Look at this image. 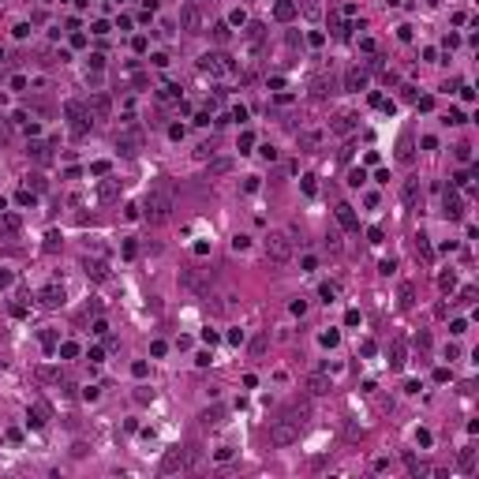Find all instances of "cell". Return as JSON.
<instances>
[{"instance_id":"obj_1","label":"cell","mask_w":479,"mask_h":479,"mask_svg":"<svg viewBox=\"0 0 479 479\" xmlns=\"http://www.w3.org/2000/svg\"><path fill=\"white\" fill-rule=\"evenodd\" d=\"M307 427V404H292L285 416H281L277 423H273V430H269V442L273 446H292L296 438H300V430Z\"/></svg>"},{"instance_id":"obj_2","label":"cell","mask_w":479,"mask_h":479,"mask_svg":"<svg viewBox=\"0 0 479 479\" xmlns=\"http://www.w3.org/2000/svg\"><path fill=\"white\" fill-rule=\"evenodd\" d=\"M172 187L168 184H158L150 195H146V202H143V217L150 221V225H161V221H168L172 217Z\"/></svg>"},{"instance_id":"obj_3","label":"cell","mask_w":479,"mask_h":479,"mask_svg":"<svg viewBox=\"0 0 479 479\" xmlns=\"http://www.w3.org/2000/svg\"><path fill=\"white\" fill-rule=\"evenodd\" d=\"M266 259L273 262V266H285V262L292 259V240H288L285 232H269L266 236Z\"/></svg>"},{"instance_id":"obj_4","label":"cell","mask_w":479,"mask_h":479,"mask_svg":"<svg viewBox=\"0 0 479 479\" xmlns=\"http://www.w3.org/2000/svg\"><path fill=\"white\" fill-rule=\"evenodd\" d=\"M64 116H67V127H71L75 139H83V135L90 131V120H86V105H83V101H67Z\"/></svg>"},{"instance_id":"obj_5","label":"cell","mask_w":479,"mask_h":479,"mask_svg":"<svg viewBox=\"0 0 479 479\" xmlns=\"http://www.w3.org/2000/svg\"><path fill=\"white\" fill-rule=\"evenodd\" d=\"M191 461H195V453L191 449H168L165 457H161V476H172V472H187L191 468Z\"/></svg>"},{"instance_id":"obj_6","label":"cell","mask_w":479,"mask_h":479,"mask_svg":"<svg viewBox=\"0 0 479 479\" xmlns=\"http://www.w3.org/2000/svg\"><path fill=\"white\" fill-rule=\"evenodd\" d=\"M180 281H184L191 292H206V288H210V269L191 266V269H184V277H180Z\"/></svg>"},{"instance_id":"obj_7","label":"cell","mask_w":479,"mask_h":479,"mask_svg":"<svg viewBox=\"0 0 479 479\" xmlns=\"http://www.w3.org/2000/svg\"><path fill=\"white\" fill-rule=\"evenodd\" d=\"M202 71H210V75H221V71H232V60L225 56V53H206V56L199 60Z\"/></svg>"},{"instance_id":"obj_8","label":"cell","mask_w":479,"mask_h":479,"mask_svg":"<svg viewBox=\"0 0 479 479\" xmlns=\"http://www.w3.org/2000/svg\"><path fill=\"white\" fill-rule=\"evenodd\" d=\"M116 150L120 154H127V158H135V154L143 150V131H124V135H116Z\"/></svg>"},{"instance_id":"obj_9","label":"cell","mask_w":479,"mask_h":479,"mask_svg":"<svg viewBox=\"0 0 479 479\" xmlns=\"http://www.w3.org/2000/svg\"><path fill=\"white\" fill-rule=\"evenodd\" d=\"M86 109L94 112V120H109V116H112V101H109V94H90Z\"/></svg>"},{"instance_id":"obj_10","label":"cell","mask_w":479,"mask_h":479,"mask_svg":"<svg viewBox=\"0 0 479 479\" xmlns=\"http://www.w3.org/2000/svg\"><path fill=\"white\" fill-rule=\"evenodd\" d=\"M401 199H404V206H408V210H416V206H420L423 202V184L420 180H404V191H401Z\"/></svg>"},{"instance_id":"obj_11","label":"cell","mask_w":479,"mask_h":479,"mask_svg":"<svg viewBox=\"0 0 479 479\" xmlns=\"http://www.w3.org/2000/svg\"><path fill=\"white\" fill-rule=\"evenodd\" d=\"M352 127H356V112H337L333 124H329V131L333 135H348Z\"/></svg>"},{"instance_id":"obj_12","label":"cell","mask_w":479,"mask_h":479,"mask_svg":"<svg viewBox=\"0 0 479 479\" xmlns=\"http://www.w3.org/2000/svg\"><path fill=\"white\" fill-rule=\"evenodd\" d=\"M38 300H42L45 307H56V303H64V285H45Z\"/></svg>"},{"instance_id":"obj_13","label":"cell","mask_w":479,"mask_h":479,"mask_svg":"<svg viewBox=\"0 0 479 479\" xmlns=\"http://www.w3.org/2000/svg\"><path fill=\"white\" fill-rule=\"evenodd\" d=\"M307 389H311L315 397H326L329 389H333V382H329V374H311V378H307Z\"/></svg>"},{"instance_id":"obj_14","label":"cell","mask_w":479,"mask_h":479,"mask_svg":"<svg viewBox=\"0 0 479 479\" xmlns=\"http://www.w3.org/2000/svg\"><path fill=\"white\" fill-rule=\"evenodd\" d=\"M26 423H30V427H45V423H49V404H34L30 412H26Z\"/></svg>"},{"instance_id":"obj_15","label":"cell","mask_w":479,"mask_h":479,"mask_svg":"<svg viewBox=\"0 0 479 479\" xmlns=\"http://www.w3.org/2000/svg\"><path fill=\"white\" fill-rule=\"evenodd\" d=\"M180 23H184L187 30H199V26H202V15H199V8H195V4H184V11H180Z\"/></svg>"},{"instance_id":"obj_16","label":"cell","mask_w":479,"mask_h":479,"mask_svg":"<svg viewBox=\"0 0 479 479\" xmlns=\"http://www.w3.org/2000/svg\"><path fill=\"white\" fill-rule=\"evenodd\" d=\"M337 217H341V225H345L348 232H356V228H360V221H356V213H352V206H348V202H337Z\"/></svg>"},{"instance_id":"obj_17","label":"cell","mask_w":479,"mask_h":479,"mask_svg":"<svg viewBox=\"0 0 479 479\" xmlns=\"http://www.w3.org/2000/svg\"><path fill=\"white\" fill-rule=\"evenodd\" d=\"M83 266H86V273H90L94 281H105V277H109V266H105L101 259H86Z\"/></svg>"},{"instance_id":"obj_18","label":"cell","mask_w":479,"mask_h":479,"mask_svg":"<svg viewBox=\"0 0 479 479\" xmlns=\"http://www.w3.org/2000/svg\"><path fill=\"white\" fill-rule=\"evenodd\" d=\"M19 228H23V221L15 213H0V236H15Z\"/></svg>"},{"instance_id":"obj_19","label":"cell","mask_w":479,"mask_h":479,"mask_svg":"<svg viewBox=\"0 0 479 479\" xmlns=\"http://www.w3.org/2000/svg\"><path fill=\"white\" fill-rule=\"evenodd\" d=\"M397 300H401V307H404V311H408V307L416 303V285H412V281H404V285H401V292H397Z\"/></svg>"},{"instance_id":"obj_20","label":"cell","mask_w":479,"mask_h":479,"mask_svg":"<svg viewBox=\"0 0 479 479\" xmlns=\"http://www.w3.org/2000/svg\"><path fill=\"white\" fill-rule=\"evenodd\" d=\"M345 86H348V90H363V86H367V71L352 67V71H348V79H345Z\"/></svg>"},{"instance_id":"obj_21","label":"cell","mask_w":479,"mask_h":479,"mask_svg":"<svg viewBox=\"0 0 479 479\" xmlns=\"http://www.w3.org/2000/svg\"><path fill=\"white\" fill-rule=\"evenodd\" d=\"M273 15H277L281 23H288V19L296 15V4H292V0H277V4H273Z\"/></svg>"},{"instance_id":"obj_22","label":"cell","mask_w":479,"mask_h":479,"mask_svg":"<svg viewBox=\"0 0 479 479\" xmlns=\"http://www.w3.org/2000/svg\"><path fill=\"white\" fill-rule=\"evenodd\" d=\"M98 195H101V202H112L120 195V184H116V180H105V184L98 187Z\"/></svg>"},{"instance_id":"obj_23","label":"cell","mask_w":479,"mask_h":479,"mask_svg":"<svg viewBox=\"0 0 479 479\" xmlns=\"http://www.w3.org/2000/svg\"><path fill=\"white\" fill-rule=\"evenodd\" d=\"M416 255H420L423 262H430V259H434V251H430V244H427V236H423V232L416 236Z\"/></svg>"},{"instance_id":"obj_24","label":"cell","mask_w":479,"mask_h":479,"mask_svg":"<svg viewBox=\"0 0 479 479\" xmlns=\"http://www.w3.org/2000/svg\"><path fill=\"white\" fill-rule=\"evenodd\" d=\"M446 217H461V199L446 187Z\"/></svg>"},{"instance_id":"obj_25","label":"cell","mask_w":479,"mask_h":479,"mask_svg":"<svg viewBox=\"0 0 479 479\" xmlns=\"http://www.w3.org/2000/svg\"><path fill=\"white\" fill-rule=\"evenodd\" d=\"M389 356H393L389 363H393V367L401 371V367H404V356H408V348H404V341H393V352H389Z\"/></svg>"},{"instance_id":"obj_26","label":"cell","mask_w":479,"mask_h":479,"mask_svg":"<svg viewBox=\"0 0 479 479\" xmlns=\"http://www.w3.org/2000/svg\"><path fill=\"white\" fill-rule=\"evenodd\" d=\"M158 98H161V101H180V86H176V83H165V86L158 90Z\"/></svg>"},{"instance_id":"obj_27","label":"cell","mask_w":479,"mask_h":479,"mask_svg":"<svg viewBox=\"0 0 479 479\" xmlns=\"http://www.w3.org/2000/svg\"><path fill=\"white\" fill-rule=\"evenodd\" d=\"M26 154H30L34 161H42V165H45V161H49V146H45V143H34V146H30V150H26Z\"/></svg>"},{"instance_id":"obj_28","label":"cell","mask_w":479,"mask_h":479,"mask_svg":"<svg viewBox=\"0 0 479 479\" xmlns=\"http://www.w3.org/2000/svg\"><path fill=\"white\" fill-rule=\"evenodd\" d=\"M221 423V408H206L202 412V427H217Z\"/></svg>"},{"instance_id":"obj_29","label":"cell","mask_w":479,"mask_h":479,"mask_svg":"<svg viewBox=\"0 0 479 479\" xmlns=\"http://www.w3.org/2000/svg\"><path fill=\"white\" fill-rule=\"evenodd\" d=\"M311 90H315V98H326V94H329V79H326V75H319V79L311 83Z\"/></svg>"},{"instance_id":"obj_30","label":"cell","mask_w":479,"mask_h":479,"mask_svg":"<svg viewBox=\"0 0 479 479\" xmlns=\"http://www.w3.org/2000/svg\"><path fill=\"white\" fill-rule=\"evenodd\" d=\"M476 468V449H461V472Z\"/></svg>"},{"instance_id":"obj_31","label":"cell","mask_w":479,"mask_h":479,"mask_svg":"<svg viewBox=\"0 0 479 479\" xmlns=\"http://www.w3.org/2000/svg\"><path fill=\"white\" fill-rule=\"evenodd\" d=\"M453 285H457V273H453V269L438 277V288H442V292H453Z\"/></svg>"},{"instance_id":"obj_32","label":"cell","mask_w":479,"mask_h":479,"mask_svg":"<svg viewBox=\"0 0 479 479\" xmlns=\"http://www.w3.org/2000/svg\"><path fill=\"white\" fill-rule=\"evenodd\" d=\"M60 356H64V360H75V356H79V345H75V341H64V345H60Z\"/></svg>"},{"instance_id":"obj_33","label":"cell","mask_w":479,"mask_h":479,"mask_svg":"<svg viewBox=\"0 0 479 479\" xmlns=\"http://www.w3.org/2000/svg\"><path fill=\"white\" fill-rule=\"evenodd\" d=\"M326 247H329V251H341V236H337V228L326 232Z\"/></svg>"},{"instance_id":"obj_34","label":"cell","mask_w":479,"mask_h":479,"mask_svg":"<svg viewBox=\"0 0 479 479\" xmlns=\"http://www.w3.org/2000/svg\"><path fill=\"white\" fill-rule=\"evenodd\" d=\"M401 161H412V139L408 135L401 139Z\"/></svg>"},{"instance_id":"obj_35","label":"cell","mask_w":479,"mask_h":479,"mask_svg":"<svg viewBox=\"0 0 479 479\" xmlns=\"http://www.w3.org/2000/svg\"><path fill=\"white\" fill-rule=\"evenodd\" d=\"M319 296H322V300L329 303V300H333V296H337V285H333V281H329V285H322V288H319Z\"/></svg>"},{"instance_id":"obj_36","label":"cell","mask_w":479,"mask_h":479,"mask_svg":"<svg viewBox=\"0 0 479 479\" xmlns=\"http://www.w3.org/2000/svg\"><path fill=\"white\" fill-rule=\"evenodd\" d=\"M262 352H266V337H255L251 341V356H262Z\"/></svg>"},{"instance_id":"obj_37","label":"cell","mask_w":479,"mask_h":479,"mask_svg":"<svg viewBox=\"0 0 479 479\" xmlns=\"http://www.w3.org/2000/svg\"><path fill=\"white\" fill-rule=\"evenodd\" d=\"M363 180H367V176H363V168H352V172H348V184H352V187H360Z\"/></svg>"},{"instance_id":"obj_38","label":"cell","mask_w":479,"mask_h":479,"mask_svg":"<svg viewBox=\"0 0 479 479\" xmlns=\"http://www.w3.org/2000/svg\"><path fill=\"white\" fill-rule=\"evenodd\" d=\"M337 341H341V333H337V329H329V333H322V345H329V348H333Z\"/></svg>"},{"instance_id":"obj_39","label":"cell","mask_w":479,"mask_h":479,"mask_svg":"<svg viewBox=\"0 0 479 479\" xmlns=\"http://www.w3.org/2000/svg\"><path fill=\"white\" fill-rule=\"evenodd\" d=\"M56 247H60V236L49 232V236H45V251H56Z\"/></svg>"},{"instance_id":"obj_40","label":"cell","mask_w":479,"mask_h":479,"mask_svg":"<svg viewBox=\"0 0 479 479\" xmlns=\"http://www.w3.org/2000/svg\"><path fill=\"white\" fill-rule=\"evenodd\" d=\"M446 124H464V112H461V109H449V116H446Z\"/></svg>"},{"instance_id":"obj_41","label":"cell","mask_w":479,"mask_h":479,"mask_svg":"<svg viewBox=\"0 0 479 479\" xmlns=\"http://www.w3.org/2000/svg\"><path fill=\"white\" fill-rule=\"evenodd\" d=\"M15 202H19V206H34V195H30V191H19Z\"/></svg>"},{"instance_id":"obj_42","label":"cell","mask_w":479,"mask_h":479,"mask_svg":"<svg viewBox=\"0 0 479 479\" xmlns=\"http://www.w3.org/2000/svg\"><path fill=\"white\" fill-rule=\"evenodd\" d=\"M213 38H217V42H228V26H225V23L213 26Z\"/></svg>"},{"instance_id":"obj_43","label":"cell","mask_w":479,"mask_h":479,"mask_svg":"<svg viewBox=\"0 0 479 479\" xmlns=\"http://www.w3.org/2000/svg\"><path fill=\"white\" fill-rule=\"evenodd\" d=\"M90 30H94V34H98V38H101V34H109V23H105V19H98V23H94Z\"/></svg>"},{"instance_id":"obj_44","label":"cell","mask_w":479,"mask_h":479,"mask_svg":"<svg viewBox=\"0 0 479 479\" xmlns=\"http://www.w3.org/2000/svg\"><path fill=\"white\" fill-rule=\"evenodd\" d=\"M11 139V127H8V120H0V143H8Z\"/></svg>"},{"instance_id":"obj_45","label":"cell","mask_w":479,"mask_h":479,"mask_svg":"<svg viewBox=\"0 0 479 479\" xmlns=\"http://www.w3.org/2000/svg\"><path fill=\"white\" fill-rule=\"evenodd\" d=\"M367 240L371 244H382V228H367Z\"/></svg>"},{"instance_id":"obj_46","label":"cell","mask_w":479,"mask_h":479,"mask_svg":"<svg viewBox=\"0 0 479 479\" xmlns=\"http://www.w3.org/2000/svg\"><path fill=\"white\" fill-rule=\"evenodd\" d=\"M210 360H213L210 352H199V356H195V363H199V367H210Z\"/></svg>"},{"instance_id":"obj_47","label":"cell","mask_w":479,"mask_h":479,"mask_svg":"<svg viewBox=\"0 0 479 479\" xmlns=\"http://www.w3.org/2000/svg\"><path fill=\"white\" fill-rule=\"evenodd\" d=\"M42 345L45 348H56V333H42Z\"/></svg>"},{"instance_id":"obj_48","label":"cell","mask_w":479,"mask_h":479,"mask_svg":"<svg viewBox=\"0 0 479 479\" xmlns=\"http://www.w3.org/2000/svg\"><path fill=\"white\" fill-rule=\"evenodd\" d=\"M90 67H94V71H98V67H105V56H101V53H94V56H90Z\"/></svg>"},{"instance_id":"obj_49","label":"cell","mask_w":479,"mask_h":479,"mask_svg":"<svg viewBox=\"0 0 479 479\" xmlns=\"http://www.w3.org/2000/svg\"><path fill=\"white\" fill-rule=\"evenodd\" d=\"M150 60H154V67H165V64H168V56H165V53H154Z\"/></svg>"},{"instance_id":"obj_50","label":"cell","mask_w":479,"mask_h":479,"mask_svg":"<svg viewBox=\"0 0 479 479\" xmlns=\"http://www.w3.org/2000/svg\"><path fill=\"white\" fill-rule=\"evenodd\" d=\"M135 251H139V247H135V240H124V255H127V259H135Z\"/></svg>"},{"instance_id":"obj_51","label":"cell","mask_w":479,"mask_h":479,"mask_svg":"<svg viewBox=\"0 0 479 479\" xmlns=\"http://www.w3.org/2000/svg\"><path fill=\"white\" fill-rule=\"evenodd\" d=\"M4 285H11V273H8V269H0V288H4Z\"/></svg>"},{"instance_id":"obj_52","label":"cell","mask_w":479,"mask_h":479,"mask_svg":"<svg viewBox=\"0 0 479 479\" xmlns=\"http://www.w3.org/2000/svg\"><path fill=\"white\" fill-rule=\"evenodd\" d=\"M4 206H8V202H4V199H0V213H4Z\"/></svg>"}]
</instances>
